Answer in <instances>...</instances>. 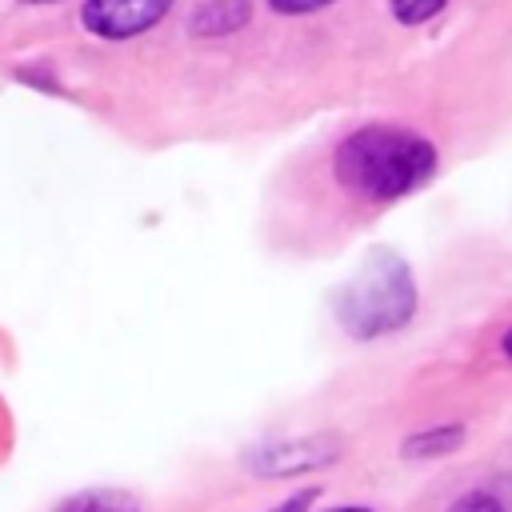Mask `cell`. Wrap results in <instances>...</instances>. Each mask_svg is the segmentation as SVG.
<instances>
[{"instance_id": "1", "label": "cell", "mask_w": 512, "mask_h": 512, "mask_svg": "<svg viewBox=\"0 0 512 512\" xmlns=\"http://www.w3.org/2000/svg\"><path fill=\"white\" fill-rule=\"evenodd\" d=\"M436 168V148L404 128H360L336 148V176L368 200L416 192Z\"/></svg>"}, {"instance_id": "2", "label": "cell", "mask_w": 512, "mask_h": 512, "mask_svg": "<svg viewBox=\"0 0 512 512\" xmlns=\"http://www.w3.org/2000/svg\"><path fill=\"white\" fill-rule=\"evenodd\" d=\"M412 308H416L412 276H408V268H404L396 256H388V252L372 256V260L356 272V280L344 288V296H340V320H344V328H348L352 336H360V340L384 336V332L408 324Z\"/></svg>"}, {"instance_id": "3", "label": "cell", "mask_w": 512, "mask_h": 512, "mask_svg": "<svg viewBox=\"0 0 512 512\" xmlns=\"http://www.w3.org/2000/svg\"><path fill=\"white\" fill-rule=\"evenodd\" d=\"M172 0H88L84 24L104 40H128L144 28H152Z\"/></svg>"}, {"instance_id": "4", "label": "cell", "mask_w": 512, "mask_h": 512, "mask_svg": "<svg viewBox=\"0 0 512 512\" xmlns=\"http://www.w3.org/2000/svg\"><path fill=\"white\" fill-rule=\"evenodd\" d=\"M244 20H248V0H212L192 16V32L224 36V32H236Z\"/></svg>"}, {"instance_id": "5", "label": "cell", "mask_w": 512, "mask_h": 512, "mask_svg": "<svg viewBox=\"0 0 512 512\" xmlns=\"http://www.w3.org/2000/svg\"><path fill=\"white\" fill-rule=\"evenodd\" d=\"M56 512H144V508L124 492H84L64 500Z\"/></svg>"}, {"instance_id": "6", "label": "cell", "mask_w": 512, "mask_h": 512, "mask_svg": "<svg viewBox=\"0 0 512 512\" xmlns=\"http://www.w3.org/2000/svg\"><path fill=\"white\" fill-rule=\"evenodd\" d=\"M460 428H444V432H432V436H412L408 440V456H432V452H452L460 444Z\"/></svg>"}, {"instance_id": "7", "label": "cell", "mask_w": 512, "mask_h": 512, "mask_svg": "<svg viewBox=\"0 0 512 512\" xmlns=\"http://www.w3.org/2000/svg\"><path fill=\"white\" fill-rule=\"evenodd\" d=\"M444 8V0H392V12L404 20V24H420V20H428L432 12H440Z\"/></svg>"}, {"instance_id": "8", "label": "cell", "mask_w": 512, "mask_h": 512, "mask_svg": "<svg viewBox=\"0 0 512 512\" xmlns=\"http://www.w3.org/2000/svg\"><path fill=\"white\" fill-rule=\"evenodd\" d=\"M452 512H504V504L492 492H468L452 504Z\"/></svg>"}, {"instance_id": "9", "label": "cell", "mask_w": 512, "mask_h": 512, "mask_svg": "<svg viewBox=\"0 0 512 512\" xmlns=\"http://www.w3.org/2000/svg\"><path fill=\"white\" fill-rule=\"evenodd\" d=\"M312 500H316V492L308 488V492H296V496H288V500H284V504H276L272 512H308V504H312Z\"/></svg>"}, {"instance_id": "10", "label": "cell", "mask_w": 512, "mask_h": 512, "mask_svg": "<svg viewBox=\"0 0 512 512\" xmlns=\"http://www.w3.org/2000/svg\"><path fill=\"white\" fill-rule=\"evenodd\" d=\"M268 4L280 8V12H312V8H320L328 0H268Z\"/></svg>"}, {"instance_id": "11", "label": "cell", "mask_w": 512, "mask_h": 512, "mask_svg": "<svg viewBox=\"0 0 512 512\" xmlns=\"http://www.w3.org/2000/svg\"><path fill=\"white\" fill-rule=\"evenodd\" d=\"M504 352H508V356H512V332H508V336H504Z\"/></svg>"}, {"instance_id": "12", "label": "cell", "mask_w": 512, "mask_h": 512, "mask_svg": "<svg viewBox=\"0 0 512 512\" xmlns=\"http://www.w3.org/2000/svg\"><path fill=\"white\" fill-rule=\"evenodd\" d=\"M336 512H368V508H336Z\"/></svg>"}, {"instance_id": "13", "label": "cell", "mask_w": 512, "mask_h": 512, "mask_svg": "<svg viewBox=\"0 0 512 512\" xmlns=\"http://www.w3.org/2000/svg\"><path fill=\"white\" fill-rule=\"evenodd\" d=\"M28 4H48V0H28Z\"/></svg>"}]
</instances>
